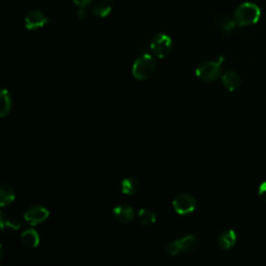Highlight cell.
Masks as SVG:
<instances>
[{"label": "cell", "instance_id": "1", "mask_svg": "<svg viewBox=\"0 0 266 266\" xmlns=\"http://www.w3.org/2000/svg\"><path fill=\"white\" fill-rule=\"evenodd\" d=\"M156 68V61L150 53H144L137 57L132 66V75L138 80L150 78Z\"/></svg>", "mask_w": 266, "mask_h": 266}, {"label": "cell", "instance_id": "2", "mask_svg": "<svg viewBox=\"0 0 266 266\" xmlns=\"http://www.w3.org/2000/svg\"><path fill=\"white\" fill-rule=\"evenodd\" d=\"M261 17L260 8L252 3L241 4L234 13V18L238 26H248L255 24Z\"/></svg>", "mask_w": 266, "mask_h": 266}, {"label": "cell", "instance_id": "3", "mask_svg": "<svg viewBox=\"0 0 266 266\" xmlns=\"http://www.w3.org/2000/svg\"><path fill=\"white\" fill-rule=\"evenodd\" d=\"M224 61V57H220L217 62H202L196 69L197 77L207 82H213L217 80L222 75V64Z\"/></svg>", "mask_w": 266, "mask_h": 266}, {"label": "cell", "instance_id": "4", "mask_svg": "<svg viewBox=\"0 0 266 266\" xmlns=\"http://www.w3.org/2000/svg\"><path fill=\"white\" fill-rule=\"evenodd\" d=\"M173 208L179 215H187L192 213L197 208L196 199L186 194L177 196L173 201Z\"/></svg>", "mask_w": 266, "mask_h": 266}, {"label": "cell", "instance_id": "5", "mask_svg": "<svg viewBox=\"0 0 266 266\" xmlns=\"http://www.w3.org/2000/svg\"><path fill=\"white\" fill-rule=\"evenodd\" d=\"M152 53L158 58L166 57L173 48L172 39L165 34H158L154 37L150 45Z\"/></svg>", "mask_w": 266, "mask_h": 266}, {"label": "cell", "instance_id": "6", "mask_svg": "<svg viewBox=\"0 0 266 266\" xmlns=\"http://www.w3.org/2000/svg\"><path fill=\"white\" fill-rule=\"evenodd\" d=\"M50 22V19L41 11L34 10L29 12L24 19L25 27L28 31H37L39 28L46 26Z\"/></svg>", "mask_w": 266, "mask_h": 266}, {"label": "cell", "instance_id": "7", "mask_svg": "<svg viewBox=\"0 0 266 266\" xmlns=\"http://www.w3.org/2000/svg\"><path fill=\"white\" fill-rule=\"evenodd\" d=\"M49 210L44 206H35L24 213L25 221L31 226H38L48 220Z\"/></svg>", "mask_w": 266, "mask_h": 266}, {"label": "cell", "instance_id": "8", "mask_svg": "<svg viewBox=\"0 0 266 266\" xmlns=\"http://www.w3.org/2000/svg\"><path fill=\"white\" fill-rule=\"evenodd\" d=\"M112 214L114 220L121 224H129L134 220V210L131 206L123 204L113 208Z\"/></svg>", "mask_w": 266, "mask_h": 266}, {"label": "cell", "instance_id": "9", "mask_svg": "<svg viewBox=\"0 0 266 266\" xmlns=\"http://www.w3.org/2000/svg\"><path fill=\"white\" fill-rule=\"evenodd\" d=\"M215 22H216V25L219 26V28L221 29V31L225 34H231L232 32H234L236 27L238 26L237 22H236L235 18L227 15V14H219L216 16V19H215Z\"/></svg>", "mask_w": 266, "mask_h": 266}, {"label": "cell", "instance_id": "10", "mask_svg": "<svg viewBox=\"0 0 266 266\" xmlns=\"http://www.w3.org/2000/svg\"><path fill=\"white\" fill-rule=\"evenodd\" d=\"M222 80H223L225 87L229 92H235L236 90H238L241 84V79H240L239 75L232 70L227 71L222 76Z\"/></svg>", "mask_w": 266, "mask_h": 266}, {"label": "cell", "instance_id": "11", "mask_svg": "<svg viewBox=\"0 0 266 266\" xmlns=\"http://www.w3.org/2000/svg\"><path fill=\"white\" fill-rule=\"evenodd\" d=\"M237 241V235L233 230H227L220 234L217 238L219 247L223 250H231Z\"/></svg>", "mask_w": 266, "mask_h": 266}, {"label": "cell", "instance_id": "12", "mask_svg": "<svg viewBox=\"0 0 266 266\" xmlns=\"http://www.w3.org/2000/svg\"><path fill=\"white\" fill-rule=\"evenodd\" d=\"M21 240L25 247L36 249L40 245V236L36 230L28 229L21 234Z\"/></svg>", "mask_w": 266, "mask_h": 266}, {"label": "cell", "instance_id": "13", "mask_svg": "<svg viewBox=\"0 0 266 266\" xmlns=\"http://www.w3.org/2000/svg\"><path fill=\"white\" fill-rule=\"evenodd\" d=\"M140 189V183L136 178H126L121 182V191L126 196H134Z\"/></svg>", "mask_w": 266, "mask_h": 266}, {"label": "cell", "instance_id": "14", "mask_svg": "<svg viewBox=\"0 0 266 266\" xmlns=\"http://www.w3.org/2000/svg\"><path fill=\"white\" fill-rule=\"evenodd\" d=\"M16 199L15 190L8 184H3L0 187V206L6 207L10 204H12Z\"/></svg>", "mask_w": 266, "mask_h": 266}, {"label": "cell", "instance_id": "15", "mask_svg": "<svg viewBox=\"0 0 266 266\" xmlns=\"http://www.w3.org/2000/svg\"><path fill=\"white\" fill-rule=\"evenodd\" d=\"M179 245H180V249H181V253H190L196 251V249L198 248V239L196 236L194 235H187L185 237L178 239Z\"/></svg>", "mask_w": 266, "mask_h": 266}, {"label": "cell", "instance_id": "16", "mask_svg": "<svg viewBox=\"0 0 266 266\" xmlns=\"http://www.w3.org/2000/svg\"><path fill=\"white\" fill-rule=\"evenodd\" d=\"M137 217L142 226H151L156 223V214L149 209H140L137 213Z\"/></svg>", "mask_w": 266, "mask_h": 266}, {"label": "cell", "instance_id": "17", "mask_svg": "<svg viewBox=\"0 0 266 266\" xmlns=\"http://www.w3.org/2000/svg\"><path fill=\"white\" fill-rule=\"evenodd\" d=\"M12 109V97L8 90L4 88L2 91V111H0V115L2 117H6Z\"/></svg>", "mask_w": 266, "mask_h": 266}, {"label": "cell", "instance_id": "18", "mask_svg": "<svg viewBox=\"0 0 266 266\" xmlns=\"http://www.w3.org/2000/svg\"><path fill=\"white\" fill-rule=\"evenodd\" d=\"M110 12H111V7L108 5L107 2L98 3L92 8L93 15H95L96 17H100V18H104V17L108 16L110 14Z\"/></svg>", "mask_w": 266, "mask_h": 266}, {"label": "cell", "instance_id": "19", "mask_svg": "<svg viewBox=\"0 0 266 266\" xmlns=\"http://www.w3.org/2000/svg\"><path fill=\"white\" fill-rule=\"evenodd\" d=\"M0 224L2 229L5 230L7 227L12 228L13 230H19L22 227V222L19 219H5L4 213H0Z\"/></svg>", "mask_w": 266, "mask_h": 266}, {"label": "cell", "instance_id": "20", "mask_svg": "<svg viewBox=\"0 0 266 266\" xmlns=\"http://www.w3.org/2000/svg\"><path fill=\"white\" fill-rule=\"evenodd\" d=\"M167 252L172 257H175L177 255H179L181 253V249H180V245L178 239L172 241L168 246H167Z\"/></svg>", "mask_w": 266, "mask_h": 266}, {"label": "cell", "instance_id": "21", "mask_svg": "<svg viewBox=\"0 0 266 266\" xmlns=\"http://www.w3.org/2000/svg\"><path fill=\"white\" fill-rule=\"evenodd\" d=\"M259 197L262 202L266 204V181L263 182L259 187Z\"/></svg>", "mask_w": 266, "mask_h": 266}, {"label": "cell", "instance_id": "22", "mask_svg": "<svg viewBox=\"0 0 266 266\" xmlns=\"http://www.w3.org/2000/svg\"><path fill=\"white\" fill-rule=\"evenodd\" d=\"M72 2L79 8H87L90 7V5L92 4V0H72Z\"/></svg>", "mask_w": 266, "mask_h": 266}, {"label": "cell", "instance_id": "23", "mask_svg": "<svg viewBox=\"0 0 266 266\" xmlns=\"http://www.w3.org/2000/svg\"><path fill=\"white\" fill-rule=\"evenodd\" d=\"M77 16H78V18L81 19V20L85 19V18L87 17V12H86L85 8H79V10H78V12H77Z\"/></svg>", "mask_w": 266, "mask_h": 266}, {"label": "cell", "instance_id": "24", "mask_svg": "<svg viewBox=\"0 0 266 266\" xmlns=\"http://www.w3.org/2000/svg\"><path fill=\"white\" fill-rule=\"evenodd\" d=\"M104 2H107V3H113V2H115V0H104Z\"/></svg>", "mask_w": 266, "mask_h": 266}]
</instances>
